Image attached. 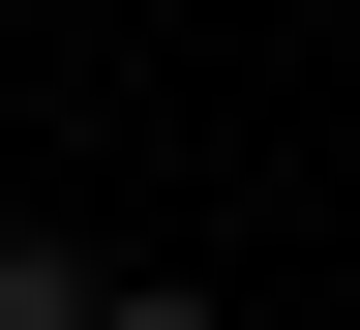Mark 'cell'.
<instances>
[{"mask_svg": "<svg viewBox=\"0 0 360 330\" xmlns=\"http://www.w3.org/2000/svg\"><path fill=\"white\" fill-rule=\"evenodd\" d=\"M0 330H90V270H60V241H0Z\"/></svg>", "mask_w": 360, "mask_h": 330, "instance_id": "6da1fadb", "label": "cell"}, {"mask_svg": "<svg viewBox=\"0 0 360 330\" xmlns=\"http://www.w3.org/2000/svg\"><path fill=\"white\" fill-rule=\"evenodd\" d=\"M90 330H210V300H90Z\"/></svg>", "mask_w": 360, "mask_h": 330, "instance_id": "7a4b0ae2", "label": "cell"}]
</instances>
